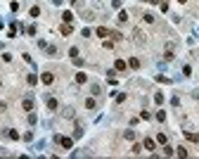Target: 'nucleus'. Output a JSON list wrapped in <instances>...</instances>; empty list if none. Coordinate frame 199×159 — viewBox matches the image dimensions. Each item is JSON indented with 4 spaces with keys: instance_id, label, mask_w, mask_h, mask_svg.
<instances>
[{
    "instance_id": "nucleus-1",
    "label": "nucleus",
    "mask_w": 199,
    "mask_h": 159,
    "mask_svg": "<svg viewBox=\"0 0 199 159\" xmlns=\"http://www.w3.org/2000/svg\"><path fill=\"white\" fill-rule=\"evenodd\" d=\"M21 107H24V112H33V107H36L33 97H24V100H21Z\"/></svg>"
},
{
    "instance_id": "nucleus-2",
    "label": "nucleus",
    "mask_w": 199,
    "mask_h": 159,
    "mask_svg": "<svg viewBox=\"0 0 199 159\" xmlns=\"http://www.w3.org/2000/svg\"><path fill=\"white\" fill-rule=\"evenodd\" d=\"M59 145H62L64 150H71V147H73V140H71V138H62V135H59Z\"/></svg>"
},
{
    "instance_id": "nucleus-3",
    "label": "nucleus",
    "mask_w": 199,
    "mask_h": 159,
    "mask_svg": "<svg viewBox=\"0 0 199 159\" xmlns=\"http://www.w3.org/2000/svg\"><path fill=\"white\" fill-rule=\"evenodd\" d=\"M59 33H62V36H71L73 26H71V24H62V26H59Z\"/></svg>"
},
{
    "instance_id": "nucleus-4",
    "label": "nucleus",
    "mask_w": 199,
    "mask_h": 159,
    "mask_svg": "<svg viewBox=\"0 0 199 159\" xmlns=\"http://www.w3.org/2000/svg\"><path fill=\"white\" fill-rule=\"evenodd\" d=\"M45 102H47V109H50V112H54V109L59 107V102H57L54 97H50V95H47V100H45Z\"/></svg>"
},
{
    "instance_id": "nucleus-5",
    "label": "nucleus",
    "mask_w": 199,
    "mask_h": 159,
    "mask_svg": "<svg viewBox=\"0 0 199 159\" xmlns=\"http://www.w3.org/2000/svg\"><path fill=\"white\" fill-rule=\"evenodd\" d=\"M76 83H78V86H83V83H88V74H83V71H78V74H76Z\"/></svg>"
},
{
    "instance_id": "nucleus-6",
    "label": "nucleus",
    "mask_w": 199,
    "mask_h": 159,
    "mask_svg": "<svg viewBox=\"0 0 199 159\" xmlns=\"http://www.w3.org/2000/svg\"><path fill=\"white\" fill-rule=\"evenodd\" d=\"M40 81H43L45 86H50V83H52V81H54V76H52V74H50V71H45V74L40 76Z\"/></svg>"
},
{
    "instance_id": "nucleus-7",
    "label": "nucleus",
    "mask_w": 199,
    "mask_h": 159,
    "mask_svg": "<svg viewBox=\"0 0 199 159\" xmlns=\"http://www.w3.org/2000/svg\"><path fill=\"white\" fill-rule=\"evenodd\" d=\"M182 135H185V138H187V140H190V142H199V135H197V133H190V131H182Z\"/></svg>"
},
{
    "instance_id": "nucleus-8",
    "label": "nucleus",
    "mask_w": 199,
    "mask_h": 159,
    "mask_svg": "<svg viewBox=\"0 0 199 159\" xmlns=\"http://www.w3.org/2000/svg\"><path fill=\"white\" fill-rule=\"evenodd\" d=\"M90 93H92L95 97L102 95V86H100V83H90Z\"/></svg>"
},
{
    "instance_id": "nucleus-9",
    "label": "nucleus",
    "mask_w": 199,
    "mask_h": 159,
    "mask_svg": "<svg viewBox=\"0 0 199 159\" xmlns=\"http://www.w3.org/2000/svg\"><path fill=\"white\" fill-rule=\"evenodd\" d=\"M97 107V100L95 97H85V109H95Z\"/></svg>"
},
{
    "instance_id": "nucleus-10",
    "label": "nucleus",
    "mask_w": 199,
    "mask_h": 159,
    "mask_svg": "<svg viewBox=\"0 0 199 159\" xmlns=\"http://www.w3.org/2000/svg\"><path fill=\"white\" fill-rule=\"evenodd\" d=\"M5 138H12V140H17V138H19V133L14 131V128H5Z\"/></svg>"
},
{
    "instance_id": "nucleus-11",
    "label": "nucleus",
    "mask_w": 199,
    "mask_h": 159,
    "mask_svg": "<svg viewBox=\"0 0 199 159\" xmlns=\"http://www.w3.org/2000/svg\"><path fill=\"white\" fill-rule=\"evenodd\" d=\"M62 116H64V119H73V107H64Z\"/></svg>"
},
{
    "instance_id": "nucleus-12",
    "label": "nucleus",
    "mask_w": 199,
    "mask_h": 159,
    "mask_svg": "<svg viewBox=\"0 0 199 159\" xmlns=\"http://www.w3.org/2000/svg\"><path fill=\"white\" fill-rule=\"evenodd\" d=\"M95 33L100 36V38H109V29H104V26H97V31Z\"/></svg>"
},
{
    "instance_id": "nucleus-13",
    "label": "nucleus",
    "mask_w": 199,
    "mask_h": 159,
    "mask_svg": "<svg viewBox=\"0 0 199 159\" xmlns=\"http://www.w3.org/2000/svg\"><path fill=\"white\" fill-rule=\"evenodd\" d=\"M163 57H166L168 62H171L173 57H175V55H173V45H166V52H163Z\"/></svg>"
},
{
    "instance_id": "nucleus-14",
    "label": "nucleus",
    "mask_w": 199,
    "mask_h": 159,
    "mask_svg": "<svg viewBox=\"0 0 199 159\" xmlns=\"http://www.w3.org/2000/svg\"><path fill=\"white\" fill-rule=\"evenodd\" d=\"M128 67H130V69H140V60H137V57H130V60H128Z\"/></svg>"
},
{
    "instance_id": "nucleus-15",
    "label": "nucleus",
    "mask_w": 199,
    "mask_h": 159,
    "mask_svg": "<svg viewBox=\"0 0 199 159\" xmlns=\"http://www.w3.org/2000/svg\"><path fill=\"white\" fill-rule=\"evenodd\" d=\"M154 147H156V142H154L152 138H145V150H149V152H152Z\"/></svg>"
},
{
    "instance_id": "nucleus-16",
    "label": "nucleus",
    "mask_w": 199,
    "mask_h": 159,
    "mask_svg": "<svg viewBox=\"0 0 199 159\" xmlns=\"http://www.w3.org/2000/svg\"><path fill=\"white\" fill-rule=\"evenodd\" d=\"M47 57H57V45H47Z\"/></svg>"
},
{
    "instance_id": "nucleus-17",
    "label": "nucleus",
    "mask_w": 199,
    "mask_h": 159,
    "mask_svg": "<svg viewBox=\"0 0 199 159\" xmlns=\"http://www.w3.org/2000/svg\"><path fill=\"white\" fill-rule=\"evenodd\" d=\"M62 21H64V24H71V21H73V14H71V12H64V14H62Z\"/></svg>"
},
{
    "instance_id": "nucleus-18",
    "label": "nucleus",
    "mask_w": 199,
    "mask_h": 159,
    "mask_svg": "<svg viewBox=\"0 0 199 159\" xmlns=\"http://www.w3.org/2000/svg\"><path fill=\"white\" fill-rule=\"evenodd\" d=\"M26 83H28V86H36V83H38V76H36V74H28V76H26Z\"/></svg>"
},
{
    "instance_id": "nucleus-19",
    "label": "nucleus",
    "mask_w": 199,
    "mask_h": 159,
    "mask_svg": "<svg viewBox=\"0 0 199 159\" xmlns=\"http://www.w3.org/2000/svg\"><path fill=\"white\" fill-rule=\"evenodd\" d=\"M114 69H116V71H126V62H123V60H116Z\"/></svg>"
},
{
    "instance_id": "nucleus-20",
    "label": "nucleus",
    "mask_w": 199,
    "mask_h": 159,
    "mask_svg": "<svg viewBox=\"0 0 199 159\" xmlns=\"http://www.w3.org/2000/svg\"><path fill=\"white\" fill-rule=\"evenodd\" d=\"M118 21H121V24H126V21H128V12H126V10L118 12Z\"/></svg>"
},
{
    "instance_id": "nucleus-21",
    "label": "nucleus",
    "mask_w": 199,
    "mask_h": 159,
    "mask_svg": "<svg viewBox=\"0 0 199 159\" xmlns=\"http://www.w3.org/2000/svg\"><path fill=\"white\" fill-rule=\"evenodd\" d=\"M109 36H111V41H121V38H123L121 31H109Z\"/></svg>"
},
{
    "instance_id": "nucleus-22",
    "label": "nucleus",
    "mask_w": 199,
    "mask_h": 159,
    "mask_svg": "<svg viewBox=\"0 0 199 159\" xmlns=\"http://www.w3.org/2000/svg\"><path fill=\"white\" fill-rule=\"evenodd\" d=\"M163 154H166V157H171V154H175V150H173L171 145H163Z\"/></svg>"
},
{
    "instance_id": "nucleus-23",
    "label": "nucleus",
    "mask_w": 199,
    "mask_h": 159,
    "mask_svg": "<svg viewBox=\"0 0 199 159\" xmlns=\"http://www.w3.org/2000/svg\"><path fill=\"white\" fill-rule=\"evenodd\" d=\"M175 154H178V157H187V154H190V152L185 150V147H175Z\"/></svg>"
},
{
    "instance_id": "nucleus-24",
    "label": "nucleus",
    "mask_w": 199,
    "mask_h": 159,
    "mask_svg": "<svg viewBox=\"0 0 199 159\" xmlns=\"http://www.w3.org/2000/svg\"><path fill=\"white\" fill-rule=\"evenodd\" d=\"M28 14H31V17H38V14H40V7H38V5H33V7H31V12H28Z\"/></svg>"
},
{
    "instance_id": "nucleus-25",
    "label": "nucleus",
    "mask_w": 199,
    "mask_h": 159,
    "mask_svg": "<svg viewBox=\"0 0 199 159\" xmlns=\"http://www.w3.org/2000/svg\"><path fill=\"white\" fill-rule=\"evenodd\" d=\"M166 140H168V138H166V133H159V135H156V142H161V145H166Z\"/></svg>"
},
{
    "instance_id": "nucleus-26",
    "label": "nucleus",
    "mask_w": 199,
    "mask_h": 159,
    "mask_svg": "<svg viewBox=\"0 0 199 159\" xmlns=\"http://www.w3.org/2000/svg\"><path fill=\"white\" fill-rule=\"evenodd\" d=\"M154 102H156V105H163V95H161V93H156V95H154Z\"/></svg>"
},
{
    "instance_id": "nucleus-27",
    "label": "nucleus",
    "mask_w": 199,
    "mask_h": 159,
    "mask_svg": "<svg viewBox=\"0 0 199 159\" xmlns=\"http://www.w3.org/2000/svg\"><path fill=\"white\" fill-rule=\"evenodd\" d=\"M123 135H126V140H135V131H126Z\"/></svg>"
},
{
    "instance_id": "nucleus-28",
    "label": "nucleus",
    "mask_w": 199,
    "mask_h": 159,
    "mask_svg": "<svg viewBox=\"0 0 199 159\" xmlns=\"http://www.w3.org/2000/svg\"><path fill=\"white\" fill-rule=\"evenodd\" d=\"M156 121H166V112H156Z\"/></svg>"
},
{
    "instance_id": "nucleus-29",
    "label": "nucleus",
    "mask_w": 199,
    "mask_h": 159,
    "mask_svg": "<svg viewBox=\"0 0 199 159\" xmlns=\"http://www.w3.org/2000/svg\"><path fill=\"white\" fill-rule=\"evenodd\" d=\"M81 36H83V38H90V36H92V31H90V29H83V31H81Z\"/></svg>"
},
{
    "instance_id": "nucleus-30",
    "label": "nucleus",
    "mask_w": 199,
    "mask_h": 159,
    "mask_svg": "<svg viewBox=\"0 0 199 159\" xmlns=\"http://www.w3.org/2000/svg\"><path fill=\"white\" fill-rule=\"evenodd\" d=\"M69 57H71V60H73V57H78V48H71V50H69Z\"/></svg>"
},
{
    "instance_id": "nucleus-31",
    "label": "nucleus",
    "mask_w": 199,
    "mask_h": 159,
    "mask_svg": "<svg viewBox=\"0 0 199 159\" xmlns=\"http://www.w3.org/2000/svg\"><path fill=\"white\" fill-rule=\"evenodd\" d=\"M116 102H126V93H118V95H116Z\"/></svg>"
},
{
    "instance_id": "nucleus-32",
    "label": "nucleus",
    "mask_w": 199,
    "mask_h": 159,
    "mask_svg": "<svg viewBox=\"0 0 199 159\" xmlns=\"http://www.w3.org/2000/svg\"><path fill=\"white\" fill-rule=\"evenodd\" d=\"M142 152V145H133V154H140Z\"/></svg>"
},
{
    "instance_id": "nucleus-33",
    "label": "nucleus",
    "mask_w": 199,
    "mask_h": 159,
    "mask_svg": "<svg viewBox=\"0 0 199 159\" xmlns=\"http://www.w3.org/2000/svg\"><path fill=\"white\" fill-rule=\"evenodd\" d=\"M140 119H145V121H147V119H152V114H149V112H140Z\"/></svg>"
},
{
    "instance_id": "nucleus-34",
    "label": "nucleus",
    "mask_w": 199,
    "mask_h": 159,
    "mask_svg": "<svg viewBox=\"0 0 199 159\" xmlns=\"http://www.w3.org/2000/svg\"><path fill=\"white\" fill-rule=\"evenodd\" d=\"M7 112V102H0V114H5Z\"/></svg>"
},
{
    "instance_id": "nucleus-35",
    "label": "nucleus",
    "mask_w": 199,
    "mask_h": 159,
    "mask_svg": "<svg viewBox=\"0 0 199 159\" xmlns=\"http://www.w3.org/2000/svg\"><path fill=\"white\" fill-rule=\"evenodd\" d=\"M178 2H187V0H178Z\"/></svg>"
}]
</instances>
